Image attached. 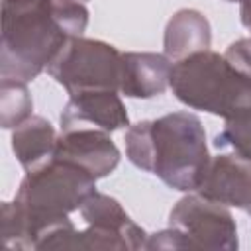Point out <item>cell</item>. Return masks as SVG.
Returning a JSON list of instances; mask_svg holds the SVG:
<instances>
[{
  "label": "cell",
  "mask_w": 251,
  "mask_h": 251,
  "mask_svg": "<svg viewBox=\"0 0 251 251\" xmlns=\"http://www.w3.org/2000/svg\"><path fill=\"white\" fill-rule=\"evenodd\" d=\"M80 216L86 222V229L75 231L71 249L135 251L145 247L147 233L114 196L94 190L80 206Z\"/></svg>",
  "instance_id": "7"
},
{
  "label": "cell",
  "mask_w": 251,
  "mask_h": 251,
  "mask_svg": "<svg viewBox=\"0 0 251 251\" xmlns=\"http://www.w3.org/2000/svg\"><path fill=\"white\" fill-rule=\"evenodd\" d=\"M126 155L141 171L159 176L180 192H196L210 153L200 118L192 112H171L127 127Z\"/></svg>",
  "instance_id": "3"
},
{
  "label": "cell",
  "mask_w": 251,
  "mask_h": 251,
  "mask_svg": "<svg viewBox=\"0 0 251 251\" xmlns=\"http://www.w3.org/2000/svg\"><path fill=\"white\" fill-rule=\"evenodd\" d=\"M237 4H239V20L243 27L251 31V0H239Z\"/></svg>",
  "instance_id": "16"
},
{
  "label": "cell",
  "mask_w": 251,
  "mask_h": 251,
  "mask_svg": "<svg viewBox=\"0 0 251 251\" xmlns=\"http://www.w3.org/2000/svg\"><path fill=\"white\" fill-rule=\"evenodd\" d=\"M25 84L20 80H0V126L4 129H14L31 116L33 102Z\"/></svg>",
  "instance_id": "15"
},
{
  "label": "cell",
  "mask_w": 251,
  "mask_h": 251,
  "mask_svg": "<svg viewBox=\"0 0 251 251\" xmlns=\"http://www.w3.org/2000/svg\"><path fill=\"white\" fill-rule=\"evenodd\" d=\"M96 178L75 163L49 157L25 171L14 202L2 204V241L8 249H35L41 233L80 210Z\"/></svg>",
  "instance_id": "2"
},
{
  "label": "cell",
  "mask_w": 251,
  "mask_h": 251,
  "mask_svg": "<svg viewBox=\"0 0 251 251\" xmlns=\"http://www.w3.org/2000/svg\"><path fill=\"white\" fill-rule=\"evenodd\" d=\"M171 90L184 106L222 118L251 102V80L210 49L173 63Z\"/></svg>",
  "instance_id": "4"
},
{
  "label": "cell",
  "mask_w": 251,
  "mask_h": 251,
  "mask_svg": "<svg viewBox=\"0 0 251 251\" xmlns=\"http://www.w3.org/2000/svg\"><path fill=\"white\" fill-rule=\"evenodd\" d=\"M224 127L216 135L214 145L218 149H231L233 153L251 159V102L233 110L224 118Z\"/></svg>",
  "instance_id": "14"
},
{
  "label": "cell",
  "mask_w": 251,
  "mask_h": 251,
  "mask_svg": "<svg viewBox=\"0 0 251 251\" xmlns=\"http://www.w3.org/2000/svg\"><path fill=\"white\" fill-rule=\"evenodd\" d=\"M86 25L88 10L78 0H2L0 80L37 78Z\"/></svg>",
  "instance_id": "1"
},
{
  "label": "cell",
  "mask_w": 251,
  "mask_h": 251,
  "mask_svg": "<svg viewBox=\"0 0 251 251\" xmlns=\"http://www.w3.org/2000/svg\"><path fill=\"white\" fill-rule=\"evenodd\" d=\"M53 157L78 165L94 178L108 176L120 163V149L110 131L100 127H69L61 129Z\"/></svg>",
  "instance_id": "8"
},
{
  "label": "cell",
  "mask_w": 251,
  "mask_h": 251,
  "mask_svg": "<svg viewBox=\"0 0 251 251\" xmlns=\"http://www.w3.org/2000/svg\"><path fill=\"white\" fill-rule=\"evenodd\" d=\"M78 2H82V4H84V2H88V0H78Z\"/></svg>",
  "instance_id": "18"
},
{
  "label": "cell",
  "mask_w": 251,
  "mask_h": 251,
  "mask_svg": "<svg viewBox=\"0 0 251 251\" xmlns=\"http://www.w3.org/2000/svg\"><path fill=\"white\" fill-rule=\"evenodd\" d=\"M196 192L251 216V159L233 151L212 157Z\"/></svg>",
  "instance_id": "9"
},
{
  "label": "cell",
  "mask_w": 251,
  "mask_h": 251,
  "mask_svg": "<svg viewBox=\"0 0 251 251\" xmlns=\"http://www.w3.org/2000/svg\"><path fill=\"white\" fill-rule=\"evenodd\" d=\"M47 73L69 92L120 90L122 53L100 39L71 37L49 63Z\"/></svg>",
  "instance_id": "5"
},
{
  "label": "cell",
  "mask_w": 251,
  "mask_h": 251,
  "mask_svg": "<svg viewBox=\"0 0 251 251\" xmlns=\"http://www.w3.org/2000/svg\"><path fill=\"white\" fill-rule=\"evenodd\" d=\"M212 27L208 18L192 8H182L171 16L163 35V49L171 61H180L192 53L210 49Z\"/></svg>",
  "instance_id": "12"
},
{
  "label": "cell",
  "mask_w": 251,
  "mask_h": 251,
  "mask_svg": "<svg viewBox=\"0 0 251 251\" xmlns=\"http://www.w3.org/2000/svg\"><path fill=\"white\" fill-rule=\"evenodd\" d=\"M173 61L165 53H122L120 92L129 98H153L171 86Z\"/></svg>",
  "instance_id": "11"
},
{
  "label": "cell",
  "mask_w": 251,
  "mask_h": 251,
  "mask_svg": "<svg viewBox=\"0 0 251 251\" xmlns=\"http://www.w3.org/2000/svg\"><path fill=\"white\" fill-rule=\"evenodd\" d=\"M226 2H239V0H226Z\"/></svg>",
  "instance_id": "17"
},
{
  "label": "cell",
  "mask_w": 251,
  "mask_h": 251,
  "mask_svg": "<svg viewBox=\"0 0 251 251\" xmlns=\"http://www.w3.org/2000/svg\"><path fill=\"white\" fill-rule=\"evenodd\" d=\"M92 124L94 127L116 131L129 127V116L118 90H88L73 94L61 112V129Z\"/></svg>",
  "instance_id": "10"
},
{
  "label": "cell",
  "mask_w": 251,
  "mask_h": 251,
  "mask_svg": "<svg viewBox=\"0 0 251 251\" xmlns=\"http://www.w3.org/2000/svg\"><path fill=\"white\" fill-rule=\"evenodd\" d=\"M169 226L178 231L188 251H235L239 247L237 224L227 206L200 192H188L173 206Z\"/></svg>",
  "instance_id": "6"
},
{
  "label": "cell",
  "mask_w": 251,
  "mask_h": 251,
  "mask_svg": "<svg viewBox=\"0 0 251 251\" xmlns=\"http://www.w3.org/2000/svg\"><path fill=\"white\" fill-rule=\"evenodd\" d=\"M57 131L41 116H29L12 131V151L24 171H29L49 157L57 145Z\"/></svg>",
  "instance_id": "13"
}]
</instances>
